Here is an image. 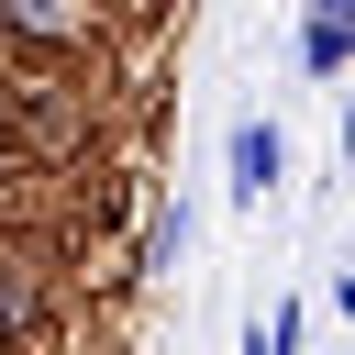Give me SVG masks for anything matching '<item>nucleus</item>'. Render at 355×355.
<instances>
[{
	"label": "nucleus",
	"mask_w": 355,
	"mask_h": 355,
	"mask_svg": "<svg viewBox=\"0 0 355 355\" xmlns=\"http://www.w3.org/2000/svg\"><path fill=\"white\" fill-rule=\"evenodd\" d=\"M300 333H311V311H300V300H266V311L244 322V355H300Z\"/></svg>",
	"instance_id": "39448f33"
},
{
	"label": "nucleus",
	"mask_w": 355,
	"mask_h": 355,
	"mask_svg": "<svg viewBox=\"0 0 355 355\" xmlns=\"http://www.w3.org/2000/svg\"><path fill=\"white\" fill-rule=\"evenodd\" d=\"M344 67H355V33H344V22H311V11H300V78H344Z\"/></svg>",
	"instance_id": "20e7f679"
},
{
	"label": "nucleus",
	"mask_w": 355,
	"mask_h": 355,
	"mask_svg": "<svg viewBox=\"0 0 355 355\" xmlns=\"http://www.w3.org/2000/svg\"><path fill=\"white\" fill-rule=\"evenodd\" d=\"M189 244H200V200H189V189H166V200L144 211V233H133V266H122V277H178V266H189Z\"/></svg>",
	"instance_id": "7ed1b4c3"
},
{
	"label": "nucleus",
	"mask_w": 355,
	"mask_h": 355,
	"mask_svg": "<svg viewBox=\"0 0 355 355\" xmlns=\"http://www.w3.org/2000/svg\"><path fill=\"white\" fill-rule=\"evenodd\" d=\"M277 178H288V133H277L266 111H244V122H233V178H222V189H233V211H266V200H277Z\"/></svg>",
	"instance_id": "f03ea898"
},
{
	"label": "nucleus",
	"mask_w": 355,
	"mask_h": 355,
	"mask_svg": "<svg viewBox=\"0 0 355 355\" xmlns=\"http://www.w3.org/2000/svg\"><path fill=\"white\" fill-rule=\"evenodd\" d=\"M0 33H11V67H55V55H89L100 44V0H0Z\"/></svg>",
	"instance_id": "f257e3e1"
},
{
	"label": "nucleus",
	"mask_w": 355,
	"mask_h": 355,
	"mask_svg": "<svg viewBox=\"0 0 355 355\" xmlns=\"http://www.w3.org/2000/svg\"><path fill=\"white\" fill-rule=\"evenodd\" d=\"M0 55H11V33H0Z\"/></svg>",
	"instance_id": "423d86ee"
}]
</instances>
